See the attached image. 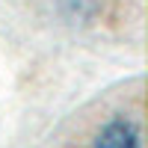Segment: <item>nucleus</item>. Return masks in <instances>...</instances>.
Returning <instances> with one entry per match:
<instances>
[{"instance_id": "f257e3e1", "label": "nucleus", "mask_w": 148, "mask_h": 148, "mask_svg": "<svg viewBox=\"0 0 148 148\" xmlns=\"http://www.w3.org/2000/svg\"><path fill=\"white\" fill-rule=\"evenodd\" d=\"M92 148H142V130L133 119L116 116L95 133Z\"/></svg>"}]
</instances>
